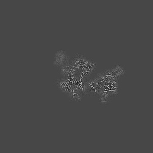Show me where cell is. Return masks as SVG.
Returning a JSON list of instances; mask_svg holds the SVG:
<instances>
[{"instance_id":"6da1fadb","label":"cell","mask_w":153,"mask_h":153,"mask_svg":"<svg viewBox=\"0 0 153 153\" xmlns=\"http://www.w3.org/2000/svg\"><path fill=\"white\" fill-rule=\"evenodd\" d=\"M70 55L65 51H57L54 55L53 65L57 68H60L61 66L70 63Z\"/></svg>"},{"instance_id":"7a4b0ae2","label":"cell","mask_w":153,"mask_h":153,"mask_svg":"<svg viewBox=\"0 0 153 153\" xmlns=\"http://www.w3.org/2000/svg\"><path fill=\"white\" fill-rule=\"evenodd\" d=\"M89 91L92 92L95 94L100 95L102 91H103L102 85L103 84L100 82L97 78L91 79L86 82Z\"/></svg>"},{"instance_id":"3957f363","label":"cell","mask_w":153,"mask_h":153,"mask_svg":"<svg viewBox=\"0 0 153 153\" xmlns=\"http://www.w3.org/2000/svg\"><path fill=\"white\" fill-rule=\"evenodd\" d=\"M56 85L60 89L62 92L65 94H68L73 88V85H71L68 82V79L65 78L59 79L56 80Z\"/></svg>"},{"instance_id":"277c9868","label":"cell","mask_w":153,"mask_h":153,"mask_svg":"<svg viewBox=\"0 0 153 153\" xmlns=\"http://www.w3.org/2000/svg\"><path fill=\"white\" fill-rule=\"evenodd\" d=\"M87 59L85 56L81 54H76L71 61V64L76 71H81L85 64Z\"/></svg>"},{"instance_id":"5b68a950","label":"cell","mask_w":153,"mask_h":153,"mask_svg":"<svg viewBox=\"0 0 153 153\" xmlns=\"http://www.w3.org/2000/svg\"><path fill=\"white\" fill-rule=\"evenodd\" d=\"M76 70L71 65V63L64 65L59 68L60 73L64 78L71 77L75 74Z\"/></svg>"},{"instance_id":"8992f818","label":"cell","mask_w":153,"mask_h":153,"mask_svg":"<svg viewBox=\"0 0 153 153\" xmlns=\"http://www.w3.org/2000/svg\"><path fill=\"white\" fill-rule=\"evenodd\" d=\"M70 100L75 102H80L82 99V95L80 91L76 88L75 86H73L71 89L70 94H68Z\"/></svg>"},{"instance_id":"52a82bcc","label":"cell","mask_w":153,"mask_h":153,"mask_svg":"<svg viewBox=\"0 0 153 153\" xmlns=\"http://www.w3.org/2000/svg\"><path fill=\"white\" fill-rule=\"evenodd\" d=\"M110 70H111L114 76L117 79L125 75V69L120 65H117L113 68H111Z\"/></svg>"}]
</instances>
